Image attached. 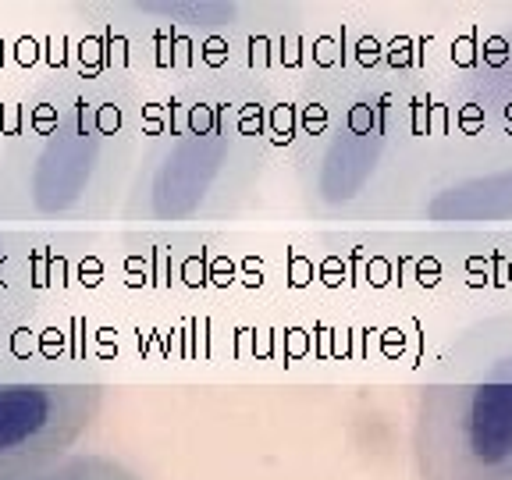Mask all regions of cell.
<instances>
[{
    "mask_svg": "<svg viewBox=\"0 0 512 480\" xmlns=\"http://www.w3.org/2000/svg\"><path fill=\"white\" fill-rule=\"evenodd\" d=\"M146 111L136 75L61 68L43 75L0 136L11 224L75 232L114 217L143 150Z\"/></svg>",
    "mask_w": 512,
    "mask_h": 480,
    "instance_id": "obj_1",
    "label": "cell"
},
{
    "mask_svg": "<svg viewBox=\"0 0 512 480\" xmlns=\"http://www.w3.org/2000/svg\"><path fill=\"white\" fill-rule=\"evenodd\" d=\"M22 328H25V313L0 306V381L29 377L18 370V363H22V349H18L22 345Z\"/></svg>",
    "mask_w": 512,
    "mask_h": 480,
    "instance_id": "obj_7",
    "label": "cell"
},
{
    "mask_svg": "<svg viewBox=\"0 0 512 480\" xmlns=\"http://www.w3.org/2000/svg\"><path fill=\"white\" fill-rule=\"evenodd\" d=\"M22 480H143V473L121 463L118 456H107V452H72V456L57 459L54 466Z\"/></svg>",
    "mask_w": 512,
    "mask_h": 480,
    "instance_id": "obj_6",
    "label": "cell"
},
{
    "mask_svg": "<svg viewBox=\"0 0 512 480\" xmlns=\"http://www.w3.org/2000/svg\"><path fill=\"white\" fill-rule=\"evenodd\" d=\"M107 399L104 381L18 377L0 381V480H22L72 456Z\"/></svg>",
    "mask_w": 512,
    "mask_h": 480,
    "instance_id": "obj_5",
    "label": "cell"
},
{
    "mask_svg": "<svg viewBox=\"0 0 512 480\" xmlns=\"http://www.w3.org/2000/svg\"><path fill=\"white\" fill-rule=\"evenodd\" d=\"M406 111L392 86H360L320 128L299 164L303 189L320 210H352L377 196L406 157Z\"/></svg>",
    "mask_w": 512,
    "mask_h": 480,
    "instance_id": "obj_4",
    "label": "cell"
},
{
    "mask_svg": "<svg viewBox=\"0 0 512 480\" xmlns=\"http://www.w3.org/2000/svg\"><path fill=\"white\" fill-rule=\"evenodd\" d=\"M8 228H15V224H11L8 196H4V168H0V235L8 232Z\"/></svg>",
    "mask_w": 512,
    "mask_h": 480,
    "instance_id": "obj_8",
    "label": "cell"
},
{
    "mask_svg": "<svg viewBox=\"0 0 512 480\" xmlns=\"http://www.w3.org/2000/svg\"><path fill=\"white\" fill-rule=\"evenodd\" d=\"M420 480H512V377L427 381L416 395Z\"/></svg>",
    "mask_w": 512,
    "mask_h": 480,
    "instance_id": "obj_3",
    "label": "cell"
},
{
    "mask_svg": "<svg viewBox=\"0 0 512 480\" xmlns=\"http://www.w3.org/2000/svg\"><path fill=\"white\" fill-rule=\"evenodd\" d=\"M271 153L267 100L239 79H185L143 132L118 217L136 232H185L232 217Z\"/></svg>",
    "mask_w": 512,
    "mask_h": 480,
    "instance_id": "obj_2",
    "label": "cell"
}]
</instances>
